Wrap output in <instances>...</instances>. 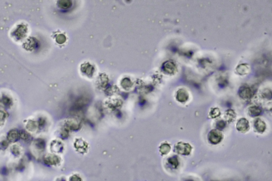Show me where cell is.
Listing matches in <instances>:
<instances>
[{
  "label": "cell",
  "mask_w": 272,
  "mask_h": 181,
  "mask_svg": "<svg viewBox=\"0 0 272 181\" xmlns=\"http://www.w3.org/2000/svg\"><path fill=\"white\" fill-rule=\"evenodd\" d=\"M175 152L183 155H189L192 150V147L189 143L180 142L175 145Z\"/></svg>",
  "instance_id": "1"
},
{
  "label": "cell",
  "mask_w": 272,
  "mask_h": 181,
  "mask_svg": "<svg viewBox=\"0 0 272 181\" xmlns=\"http://www.w3.org/2000/svg\"><path fill=\"white\" fill-rule=\"evenodd\" d=\"M222 138V133L220 131L216 129L211 130L208 135V139L209 142L213 145L219 143L221 142Z\"/></svg>",
  "instance_id": "2"
},
{
  "label": "cell",
  "mask_w": 272,
  "mask_h": 181,
  "mask_svg": "<svg viewBox=\"0 0 272 181\" xmlns=\"http://www.w3.org/2000/svg\"><path fill=\"white\" fill-rule=\"evenodd\" d=\"M236 129L240 132H247L249 129V122L247 119L245 118H240L239 121H238L237 124L236 125Z\"/></svg>",
  "instance_id": "3"
},
{
  "label": "cell",
  "mask_w": 272,
  "mask_h": 181,
  "mask_svg": "<svg viewBox=\"0 0 272 181\" xmlns=\"http://www.w3.org/2000/svg\"><path fill=\"white\" fill-rule=\"evenodd\" d=\"M188 94L184 89H180L178 91L176 95V100L181 103L186 102L188 100Z\"/></svg>",
  "instance_id": "4"
},
{
  "label": "cell",
  "mask_w": 272,
  "mask_h": 181,
  "mask_svg": "<svg viewBox=\"0 0 272 181\" xmlns=\"http://www.w3.org/2000/svg\"><path fill=\"white\" fill-rule=\"evenodd\" d=\"M255 127L258 132H264L266 129L265 123L260 118H257L255 122Z\"/></svg>",
  "instance_id": "5"
},
{
  "label": "cell",
  "mask_w": 272,
  "mask_h": 181,
  "mask_svg": "<svg viewBox=\"0 0 272 181\" xmlns=\"http://www.w3.org/2000/svg\"><path fill=\"white\" fill-rule=\"evenodd\" d=\"M252 92L251 89L248 87L242 88L239 92L240 96L243 98H250L252 96Z\"/></svg>",
  "instance_id": "6"
},
{
  "label": "cell",
  "mask_w": 272,
  "mask_h": 181,
  "mask_svg": "<svg viewBox=\"0 0 272 181\" xmlns=\"http://www.w3.org/2000/svg\"><path fill=\"white\" fill-rule=\"evenodd\" d=\"M225 118H226L227 121L230 123L235 120L236 118V113L233 110L229 109L225 112Z\"/></svg>",
  "instance_id": "7"
},
{
  "label": "cell",
  "mask_w": 272,
  "mask_h": 181,
  "mask_svg": "<svg viewBox=\"0 0 272 181\" xmlns=\"http://www.w3.org/2000/svg\"><path fill=\"white\" fill-rule=\"evenodd\" d=\"M262 110L260 107L253 106L249 109V114L251 116H257L262 113Z\"/></svg>",
  "instance_id": "8"
},
{
  "label": "cell",
  "mask_w": 272,
  "mask_h": 181,
  "mask_svg": "<svg viewBox=\"0 0 272 181\" xmlns=\"http://www.w3.org/2000/svg\"><path fill=\"white\" fill-rule=\"evenodd\" d=\"M168 162L174 168H176L179 165L178 158L177 156H176L169 158L168 159Z\"/></svg>",
  "instance_id": "9"
},
{
  "label": "cell",
  "mask_w": 272,
  "mask_h": 181,
  "mask_svg": "<svg viewBox=\"0 0 272 181\" xmlns=\"http://www.w3.org/2000/svg\"><path fill=\"white\" fill-rule=\"evenodd\" d=\"M160 150L163 155H166L171 150V146L167 143H164L160 145Z\"/></svg>",
  "instance_id": "10"
},
{
  "label": "cell",
  "mask_w": 272,
  "mask_h": 181,
  "mask_svg": "<svg viewBox=\"0 0 272 181\" xmlns=\"http://www.w3.org/2000/svg\"><path fill=\"white\" fill-rule=\"evenodd\" d=\"M220 114H221V112L218 108L212 109L209 112V116L211 118H217L218 116H219Z\"/></svg>",
  "instance_id": "11"
},
{
  "label": "cell",
  "mask_w": 272,
  "mask_h": 181,
  "mask_svg": "<svg viewBox=\"0 0 272 181\" xmlns=\"http://www.w3.org/2000/svg\"><path fill=\"white\" fill-rule=\"evenodd\" d=\"M175 66L174 64L172 63L166 64L165 66L164 67V69L169 73H171L174 71L175 70Z\"/></svg>",
  "instance_id": "12"
},
{
  "label": "cell",
  "mask_w": 272,
  "mask_h": 181,
  "mask_svg": "<svg viewBox=\"0 0 272 181\" xmlns=\"http://www.w3.org/2000/svg\"><path fill=\"white\" fill-rule=\"evenodd\" d=\"M226 126V122L223 120L218 121L216 123V127L218 130H222Z\"/></svg>",
  "instance_id": "13"
}]
</instances>
